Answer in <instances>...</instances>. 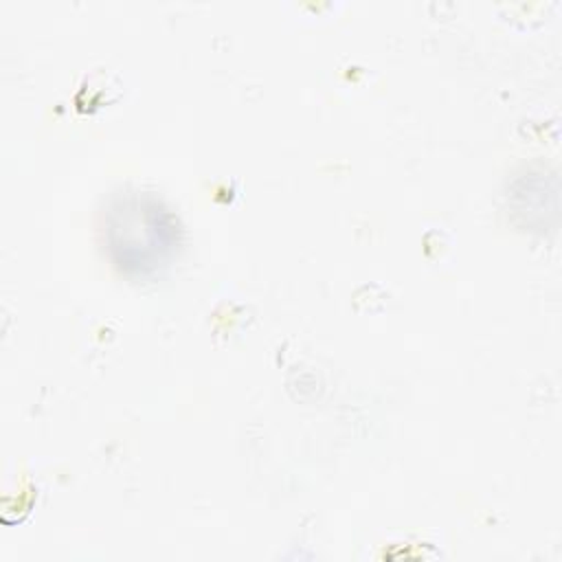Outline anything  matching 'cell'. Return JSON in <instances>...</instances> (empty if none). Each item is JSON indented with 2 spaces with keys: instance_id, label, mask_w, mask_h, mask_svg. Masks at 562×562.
<instances>
[{
  "instance_id": "obj_1",
  "label": "cell",
  "mask_w": 562,
  "mask_h": 562,
  "mask_svg": "<svg viewBox=\"0 0 562 562\" xmlns=\"http://www.w3.org/2000/svg\"><path fill=\"white\" fill-rule=\"evenodd\" d=\"M112 250L119 261L134 270H151L165 261L173 244V226L169 215L156 202L132 200L114 211L110 226Z\"/></svg>"
}]
</instances>
